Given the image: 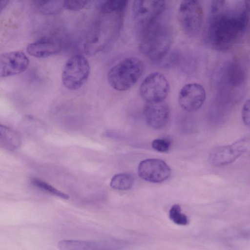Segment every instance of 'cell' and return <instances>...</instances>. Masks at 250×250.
<instances>
[{
	"mask_svg": "<svg viewBox=\"0 0 250 250\" xmlns=\"http://www.w3.org/2000/svg\"><path fill=\"white\" fill-rule=\"evenodd\" d=\"M247 1H213L207 29V39L214 48L229 49L245 34L249 24Z\"/></svg>",
	"mask_w": 250,
	"mask_h": 250,
	"instance_id": "obj_1",
	"label": "cell"
},
{
	"mask_svg": "<svg viewBox=\"0 0 250 250\" xmlns=\"http://www.w3.org/2000/svg\"><path fill=\"white\" fill-rule=\"evenodd\" d=\"M140 48L143 54L155 62L167 55L173 42V32L168 25L157 21L140 30Z\"/></svg>",
	"mask_w": 250,
	"mask_h": 250,
	"instance_id": "obj_2",
	"label": "cell"
},
{
	"mask_svg": "<svg viewBox=\"0 0 250 250\" xmlns=\"http://www.w3.org/2000/svg\"><path fill=\"white\" fill-rule=\"evenodd\" d=\"M144 64L135 57L124 58L115 64L107 74L108 82L114 89L124 91L132 87L143 73Z\"/></svg>",
	"mask_w": 250,
	"mask_h": 250,
	"instance_id": "obj_3",
	"label": "cell"
},
{
	"mask_svg": "<svg viewBox=\"0 0 250 250\" xmlns=\"http://www.w3.org/2000/svg\"><path fill=\"white\" fill-rule=\"evenodd\" d=\"M90 72V67L86 58L81 55H75L64 64L62 74V83L67 89H79L88 80Z\"/></svg>",
	"mask_w": 250,
	"mask_h": 250,
	"instance_id": "obj_4",
	"label": "cell"
},
{
	"mask_svg": "<svg viewBox=\"0 0 250 250\" xmlns=\"http://www.w3.org/2000/svg\"><path fill=\"white\" fill-rule=\"evenodd\" d=\"M177 17L184 33L189 37H195L202 26L204 18L202 5L197 0H183L179 6Z\"/></svg>",
	"mask_w": 250,
	"mask_h": 250,
	"instance_id": "obj_5",
	"label": "cell"
},
{
	"mask_svg": "<svg viewBox=\"0 0 250 250\" xmlns=\"http://www.w3.org/2000/svg\"><path fill=\"white\" fill-rule=\"evenodd\" d=\"M170 90L166 77L159 72L148 75L142 81L139 87L141 97L146 103L164 101Z\"/></svg>",
	"mask_w": 250,
	"mask_h": 250,
	"instance_id": "obj_6",
	"label": "cell"
},
{
	"mask_svg": "<svg viewBox=\"0 0 250 250\" xmlns=\"http://www.w3.org/2000/svg\"><path fill=\"white\" fill-rule=\"evenodd\" d=\"M165 7V1L135 0L132 6L133 20L141 30L158 21Z\"/></svg>",
	"mask_w": 250,
	"mask_h": 250,
	"instance_id": "obj_7",
	"label": "cell"
},
{
	"mask_svg": "<svg viewBox=\"0 0 250 250\" xmlns=\"http://www.w3.org/2000/svg\"><path fill=\"white\" fill-rule=\"evenodd\" d=\"M249 139H239L231 145L214 148L209 155L210 163L215 167L229 165L238 158L248 149Z\"/></svg>",
	"mask_w": 250,
	"mask_h": 250,
	"instance_id": "obj_8",
	"label": "cell"
},
{
	"mask_svg": "<svg viewBox=\"0 0 250 250\" xmlns=\"http://www.w3.org/2000/svg\"><path fill=\"white\" fill-rule=\"evenodd\" d=\"M138 173L144 180L157 183L167 180L170 175L171 171L169 166L164 161L158 159H147L140 163Z\"/></svg>",
	"mask_w": 250,
	"mask_h": 250,
	"instance_id": "obj_9",
	"label": "cell"
},
{
	"mask_svg": "<svg viewBox=\"0 0 250 250\" xmlns=\"http://www.w3.org/2000/svg\"><path fill=\"white\" fill-rule=\"evenodd\" d=\"M206 97L205 89L201 84L189 83L181 89L178 95V104L183 110L194 111L202 106Z\"/></svg>",
	"mask_w": 250,
	"mask_h": 250,
	"instance_id": "obj_10",
	"label": "cell"
},
{
	"mask_svg": "<svg viewBox=\"0 0 250 250\" xmlns=\"http://www.w3.org/2000/svg\"><path fill=\"white\" fill-rule=\"evenodd\" d=\"M29 60L26 54L14 51L0 54V78L21 74L28 67Z\"/></svg>",
	"mask_w": 250,
	"mask_h": 250,
	"instance_id": "obj_11",
	"label": "cell"
},
{
	"mask_svg": "<svg viewBox=\"0 0 250 250\" xmlns=\"http://www.w3.org/2000/svg\"><path fill=\"white\" fill-rule=\"evenodd\" d=\"M144 115L147 124L151 128L160 129L168 123L170 110L164 101L158 103H146L144 109Z\"/></svg>",
	"mask_w": 250,
	"mask_h": 250,
	"instance_id": "obj_12",
	"label": "cell"
},
{
	"mask_svg": "<svg viewBox=\"0 0 250 250\" xmlns=\"http://www.w3.org/2000/svg\"><path fill=\"white\" fill-rule=\"evenodd\" d=\"M62 44L61 41L53 37H45L29 43L26 47L27 53L38 58H45L61 52Z\"/></svg>",
	"mask_w": 250,
	"mask_h": 250,
	"instance_id": "obj_13",
	"label": "cell"
},
{
	"mask_svg": "<svg viewBox=\"0 0 250 250\" xmlns=\"http://www.w3.org/2000/svg\"><path fill=\"white\" fill-rule=\"evenodd\" d=\"M121 246L116 241L62 240L58 243L60 250H115Z\"/></svg>",
	"mask_w": 250,
	"mask_h": 250,
	"instance_id": "obj_14",
	"label": "cell"
},
{
	"mask_svg": "<svg viewBox=\"0 0 250 250\" xmlns=\"http://www.w3.org/2000/svg\"><path fill=\"white\" fill-rule=\"evenodd\" d=\"M225 74L228 83L234 87L241 85L246 78L244 68L240 63L236 62H232L228 64Z\"/></svg>",
	"mask_w": 250,
	"mask_h": 250,
	"instance_id": "obj_15",
	"label": "cell"
},
{
	"mask_svg": "<svg viewBox=\"0 0 250 250\" xmlns=\"http://www.w3.org/2000/svg\"><path fill=\"white\" fill-rule=\"evenodd\" d=\"M128 2V0H102L98 3V8L101 14L123 16Z\"/></svg>",
	"mask_w": 250,
	"mask_h": 250,
	"instance_id": "obj_16",
	"label": "cell"
},
{
	"mask_svg": "<svg viewBox=\"0 0 250 250\" xmlns=\"http://www.w3.org/2000/svg\"><path fill=\"white\" fill-rule=\"evenodd\" d=\"M32 2L34 7L45 15H57L64 9V0H35Z\"/></svg>",
	"mask_w": 250,
	"mask_h": 250,
	"instance_id": "obj_17",
	"label": "cell"
},
{
	"mask_svg": "<svg viewBox=\"0 0 250 250\" xmlns=\"http://www.w3.org/2000/svg\"><path fill=\"white\" fill-rule=\"evenodd\" d=\"M0 140L10 147L17 149L21 144L19 134L13 129L0 124Z\"/></svg>",
	"mask_w": 250,
	"mask_h": 250,
	"instance_id": "obj_18",
	"label": "cell"
},
{
	"mask_svg": "<svg viewBox=\"0 0 250 250\" xmlns=\"http://www.w3.org/2000/svg\"><path fill=\"white\" fill-rule=\"evenodd\" d=\"M134 176L130 173H119L114 175L111 180L110 185L113 188L127 190L133 185Z\"/></svg>",
	"mask_w": 250,
	"mask_h": 250,
	"instance_id": "obj_19",
	"label": "cell"
},
{
	"mask_svg": "<svg viewBox=\"0 0 250 250\" xmlns=\"http://www.w3.org/2000/svg\"><path fill=\"white\" fill-rule=\"evenodd\" d=\"M30 182L33 186L47 193L63 199H68L69 198L68 195L58 190L51 185L42 180L36 178H32L30 179Z\"/></svg>",
	"mask_w": 250,
	"mask_h": 250,
	"instance_id": "obj_20",
	"label": "cell"
},
{
	"mask_svg": "<svg viewBox=\"0 0 250 250\" xmlns=\"http://www.w3.org/2000/svg\"><path fill=\"white\" fill-rule=\"evenodd\" d=\"M169 218L175 224L180 226H187L189 223L188 216L182 212L180 206L173 205L169 211Z\"/></svg>",
	"mask_w": 250,
	"mask_h": 250,
	"instance_id": "obj_21",
	"label": "cell"
},
{
	"mask_svg": "<svg viewBox=\"0 0 250 250\" xmlns=\"http://www.w3.org/2000/svg\"><path fill=\"white\" fill-rule=\"evenodd\" d=\"M91 1L64 0L63 8L70 11H79L90 4Z\"/></svg>",
	"mask_w": 250,
	"mask_h": 250,
	"instance_id": "obj_22",
	"label": "cell"
},
{
	"mask_svg": "<svg viewBox=\"0 0 250 250\" xmlns=\"http://www.w3.org/2000/svg\"><path fill=\"white\" fill-rule=\"evenodd\" d=\"M152 148L160 152H167L170 147L169 141L164 139H156L152 142Z\"/></svg>",
	"mask_w": 250,
	"mask_h": 250,
	"instance_id": "obj_23",
	"label": "cell"
},
{
	"mask_svg": "<svg viewBox=\"0 0 250 250\" xmlns=\"http://www.w3.org/2000/svg\"><path fill=\"white\" fill-rule=\"evenodd\" d=\"M242 117L244 124L249 125L250 120V100H247L244 104L242 110Z\"/></svg>",
	"mask_w": 250,
	"mask_h": 250,
	"instance_id": "obj_24",
	"label": "cell"
},
{
	"mask_svg": "<svg viewBox=\"0 0 250 250\" xmlns=\"http://www.w3.org/2000/svg\"><path fill=\"white\" fill-rule=\"evenodd\" d=\"M9 2V0H0V14L8 5Z\"/></svg>",
	"mask_w": 250,
	"mask_h": 250,
	"instance_id": "obj_25",
	"label": "cell"
}]
</instances>
